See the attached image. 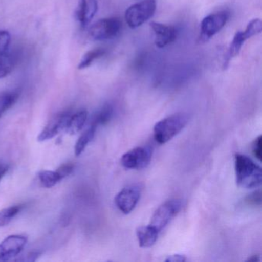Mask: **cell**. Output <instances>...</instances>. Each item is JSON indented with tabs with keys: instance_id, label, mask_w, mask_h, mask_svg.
<instances>
[{
	"instance_id": "3957f363",
	"label": "cell",
	"mask_w": 262,
	"mask_h": 262,
	"mask_svg": "<svg viewBox=\"0 0 262 262\" xmlns=\"http://www.w3.org/2000/svg\"><path fill=\"white\" fill-rule=\"evenodd\" d=\"M262 31V22L260 19H254L251 20L247 26L244 31H238L234 35L232 42L228 47V52L225 56L223 68L227 69L231 59L238 56L242 50V46L248 39L253 36L260 34Z\"/></svg>"
},
{
	"instance_id": "6da1fadb",
	"label": "cell",
	"mask_w": 262,
	"mask_h": 262,
	"mask_svg": "<svg viewBox=\"0 0 262 262\" xmlns=\"http://www.w3.org/2000/svg\"><path fill=\"white\" fill-rule=\"evenodd\" d=\"M234 169L236 182L241 188L253 189L261 185V168L248 156L237 153L234 156Z\"/></svg>"
},
{
	"instance_id": "e0dca14e",
	"label": "cell",
	"mask_w": 262,
	"mask_h": 262,
	"mask_svg": "<svg viewBox=\"0 0 262 262\" xmlns=\"http://www.w3.org/2000/svg\"><path fill=\"white\" fill-rule=\"evenodd\" d=\"M19 97V92L18 90L4 92L0 94V117L16 103Z\"/></svg>"
},
{
	"instance_id": "30bf717a",
	"label": "cell",
	"mask_w": 262,
	"mask_h": 262,
	"mask_svg": "<svg viewBox=\"0 0 262 262\" xmlns=\"http://www.w3.org/2000/svg\"><path fill=\"white\" fill-rule=\"evenodd\" d=\"M27 243V237L10 235L0 243V262L7 261L16 257Z\"/></svg>"
},
{
	"instance_id": "484cf974",
	"label": "cell",
	"mask_w": 262,
	"mask_h": 262,
	"mask_svg": "<svg viewBox=\"0 0 262 262\" xmlns=\"http://www.w3.org/2000/svg\"><path fill=\"white\" fill-rule=\"evenodd\" d=\"M73 168H74L73 165L66 164V165H62L56 171H57L61 179H63L73 172Z\"/></svg>"
},
{
	"instance_id": "2e32d148",
	"label": "cell",
	"mask_w": 262,
	"mask_h": 262,
	"mask_svg": "<svg viewBox=\"0 0 262 262\" xmlns=\"http://www.w3.org/2000/svg\"><path fill=\"white\" fill-rule=\"evenodd\" d=\"M96 128H97L96 125H92L78 139L75 145V155L76 156H80L86 148L87 145L94 139Z\"/></svg>"
},
{
	"instance_id": "7402d4cb",
	"label": "cell",
	"mask_w": 262,
	"mask_h": 262,
	"mask_svg": "<svg viewBox=\"0 0 262 262\" xmlns=\"http://www.w3.org/2000/svg\"><path fill=\"white\" fill-rule=\"evenodd\" d=\"M24 208V205H19L9 207L0 211V227H4L8 225L12 219L19 212Z\"/></svg>"
},
{
	"instance_id": "5b68a950",
	"label": "cell",
	"mask_w": 262,
	"mask_h": 262,
	"mask_svg": "<svg viewBox=\"0 0 262 262\" xmlns=\"http://www.w3.org/2000/svg\"><path fill=\"white\" fill-rule=\"evenodd\" d=\"M182 209V202L179 199H171L158 207L151 216L149 225L159 233L170 223Z\"/></svg>"
},
{
	"instance_id": "ffe728a7",
	"label": "cell",
	"mask_w": 262,
	"mask_h": 262,
	"mask_svg": "<svg viewBox=\"0 0 262 262\" xmlns=\"http://www.w3.org/2000/svg\"><path fill=\"white\" fill-rule=\"evenodd\" d=\"M113 113V106L110 105V104H105V105H104L102 108L98 112L96 116H95L93 125H96V126H98V125H106V124L111 120Z\"/></svg>"
},
{
	"instance_id": "9c48e42d",
	"label": "cell",
	"mask_w": 262,
	"mask_h": 262,
	"mask_svg": "<svg viewBox=\"0 0 262 262\" xmlns=\"http://www.w3.org/2000/svg\"><path fill=\"white\" fill-rule=\"evenodd\" d=\"M141 194L142 188L139 185H128L118 193L115 198V204L123 214H129L139 203Z\"/></svg>"
},
{
	"instance_id": "277c9868",
	"label": "cell",
	"mask_w": 262,
	"mask_h": 262,
	"mask_svg": "<svg viewBox=\"0 0 262 262\" xmlns=\"http://www.w3.org/2000/svg\"><path fill=\"white\" fill-rule=\"evenodd\" d=\"M156 10V0H143L133 4L125 11V19L131 29L143 25L154 16Z\"/></svg>"
},
{
	"instance_id": "44dd1931",
	"label": "cell",
	"mask_w": 262,
	"mask_h": 262,
	"mask_svg": "<svg viewBox=\"0 0 262 262\" xmlns=\"http://www.w3.org/2000/svg\"><path fill=\"white\" fill-rule=\"evenodd\" d=\"M39 179L41 184L48 188L55 186L58 182L62 180L57 171H47V170L39 173Z\"/></svg>"
},
{
	"instance_id": "83f0119b",
	"label": "cell",
	"mask_w": 262,
	"mask_h": 262,
	"mask_svg": "<svg viewBox=\"0 0 262 262\" xmlns=\"http://www.w3.org/2000/svg\"><path fill=\"white\" fill-rule=\"evenodd\" d=\"M40 254V252L33 251V252H30L27 254V255H26L27 257H26L25 258L19 259V260H20V261H35Z\"/></svg>"
},
{
	"instance_id": "7a4b0ae2",
	"label": "cell",
	"mask_w": 262,
	"mask_h": 262,
	"mask_svg": "<svg viewBox=\"0 0 262 262\" xmlns=\"http://www.w3.org/2000/svg\"><path fill=\"white\" fill-rule=\"evenodd\" d=\"M188 121V115L183 113H176L162 119L154 126L155 139L161 145L167 143L184 129Z\"/></svg>"
},
{
	"instance_id": "cb8c5ba5",
	"label": "cell",
	"mask_w": 262,
	"mask_h": 262,
	"mask_svg": "<svg viewBox=\"0 0 262 262\" xmlns=\"http://www.w3.org/2000/svg\"><path fill=\"white\" fill-rule=\"evenodd\" d=\"M261 136H259L258 137L254 139L252 143V152L254 154V157L257 160H261Z\"/></svg>"
},
{
	"instance_id": "d6986e66",
	"label": "cell",
	"mask_w": 262,
	"mask_h": 262,
	"mask_svg": "<svg viewBox=\"0 0 262 262\" xmlns=\"http://www.w3.org/2000/svg\"><path fill=\"white\" fill-rule=\"evenodd\" d=\"M15 65V56L9 51L6 54L0 56V79L8 76Z\"/></svg>"
},
{
	"instance_id": "52a82bcc",
	"label": "cell",
	"mask_w": 262,
	"mask_h": 262,
	"mask_svg": "<svg viewBox=\"0 0 262 262\" xmlns=\"http://www.w3.org/2000/svg\"><path fill=\"white\" fill-rule=\"evenodd\" d=\"M229 17V12L224 10V11L208 15L206 17L204 18L203 20L201 23L200 37H199L200 41L203 42H207L213 36H215L226 25Z\"/></svg>"
},
{
	"instance_id": "9a60e30c",
	"label": "cell",
	"mask_w": 262,
	"mask_h": 262,
	"mask_svg": "<svg viewBox=\"0 0 262 262\" xmlns=\"http://www.w3.org/2000/svg\"><path fill=\"white\" fill-rule=\"evenodd\" d=\"M87 117H88V113L85 110L78 112L76 114L70 116L67 129H66L67 133L75 135L80 132L86 122Z\"/></svg>"
},
{
	"instance_id": "5bb4252c",
	"label": "cell",
	"mask_w": 262,
	"mask_h": 262,
	"mask_svg": "<svg viewBox=\"0 0 262 262\" xmlns=\"http://www.w3.org/2000/svg\"><path fill=\"white\" fill-rule=\"evenodd\" d=\"M159 231L149 224L139 227L136 229L138 242L142 248H149L154 245L159 238Z\"/></svg>"
},
{
	"instance_id": "ba28073f",
	"label": "cell",
	"mask_w": 262,
	"mask_h": 262,
	"mask_svg": "<svg viewBox=\"0 0 262 262\" xmlns=\"http://www.w3.org/2000/svg\"><path fill=\"white\" fill-rule=\"evenodd\" d=\"M151 156L152 151L149 147H136L122 156L121 163L127 169H143L149 165Z\"/></svg>"
},
{
	"instance_id": "f1b7e54d",
	"label": "cell",
	"mask_w": 262,
	"mask_h": 262,
	"mask_svg": "<svg viewBox=\"0 0 262 262\" xmlns=\"http://www.w3.org/2000/svg\"><path fill=\"white\" fill-rule=\"evenodd\" d=\"M9 167L4 164H0V180L4 177V174L8 171Z\"/></svg>"
},
{
	"instance_id": "f546056e",
	"label": "cell",
	"mask_w": 262,
	"mask_h": 262,
	"mask_svg": "<svg viewBox=\"0 0 262 262\" xmlns=\"http://www.w3.org/2000/svg\"><path fill=\"white\" fill-rule=\"evenodd\" d=\"M259 260H260V258H259V256L257 255L251 256V257L248 259V261L256 262L259 261Z\"/></svg>"
},
{
	"instance_id": "8fae6325",
	"label": "cell",
	"mask_w": 262,
	"mask_h": 262,
	"mask_svg": "<svg viewBox=\"0 0 262 262\" xmlns=\"http://www.w3.org/2000/svg\"><path fill=\"white\" fill-rule=\"evenodd\" d=\"M70 113H62L56 115L47 124V126L41 132L37 139L39 142H45L49 139H53L56 135L67 129L69 120H70Z\"/></svg>"
},
{
	"instance_id": "d4e9b609",
	"label": "cell",
	"mask_w": 262,
	"mask_h": 262,
	"mask_svg": "<svg viewBox=\"0 0 262 262\" xmlns=\"http://www.w3.org/2000/svg\"><path fill=\"white\" fill-rule=\"evenodd\" d=\"M245 202L248 203V205H255V206L260 205V203H261V193H260V190L254 191V192L251 193V194L247 196Z\"/></svg>"
},
{
	"instance_id": "4fadbf2b",
	"label": "cell",
	"mask_w": 262,
	"mask_h": 262,
	"mask_svg": "<svg viewBox=\"0 0 262 262\" xmlns=\"http://www.w3.org/2000/svg\"><path fill=\"white\" fill-rule=\"evenodd\" d=\"M97 11V0H79L76 16L82 27H87L91 23Z\"/></svg>"
},
{
	"instance_id": "8992f818",
	"label": "cell",
	"mask_w": 262,
	"mask_h": 262,
	"mask_svg": "<svg viewBox=\"0 0 262 262\" xmlns=\"http://www.w3.org/2000/svg\"><path fill=\"white\" fill-rule=\"evenodd\" d=\"M121 29L122 22L119 18H105L97 21L90 27V34L94 40H110L119 34Z\"/></svg>"
},
{
	"instance_id": "7c38bea8",
	"label": "cell",
	"mask_w": 262,
	"mask_h": 262,
	"mask_svg": "<svg viewBox=\"0 0 262 262\" xmlns=\"http://www.w3.org/2000/svg\"><path fill=\"white\" fill-rule=\"evenodd\" d=\"M150 26L154 31L156 36L155 43L158 48H164L168 44L176 41L177 30L174 27L156 22H151Z\"/></svg>"
},
{
	"instance_id": "ac0fdd59",
	"label": "cell",
	"mask_w": 262,
	"mask_h": 262,
	"mask_svg": "<svg viewBox=\"0 0 262 262\" xmlns=\"http://www.w3.org/2000/svg\"><path fill=\"white\" fill-rule=\"evenodd\" d=\"M105 54V50L102 48H98L89 51L88 53L84 55L82 60L79 62V70H85V69L88 68L95 61L100 59Z\"/></svg>"
},
{
	"instance_id": "4316f807",
	"label": "cell",
	"mask_w": 262,
	"mask_h": 262,
	"mask_svg": "<svg viewBox=\"0 0 262 262\" xmlns=\"http://www.w3.org/2000/svg\"><path fill=\"white\" fill-rule=\"evenodd\" d=\"M165 261L169 262H184L188 260V258L185 257V255H182V254H172V255L168 256L166 259H165Z\"/></svg>"
},
{
	"instance_id": "603a6c76",
	"label": "cell",
	"mask_w": 262,
	"mask_h": 262,
	"mask_svg": "<svg viewBox=\"0 0 262 262\" xmlns=\"http://www.w3.org/2000/svg\"><path fill=\"white\" fill-rule=\"evenodd\" d=\"M11 36L8 31H0V56L6 54L10 51Z\"/></svg>"
}]
</instances>
